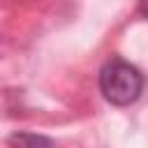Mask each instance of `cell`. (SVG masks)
Segmentation results:
<instances>
[{"label": "cell", "instance_id": "7a4b0ae2", "mask_svg": "<svg viewBox=\"0 0 148 148\" xmlns=\"http://www.w3.org/2000/svg\"><path fill=\"white\" fill-rule=\"evenodd\" d=\"M9 148H56V141L37 132H12L7 136Z\"/></svg>", "mask_w": 148, "mask_h": 148}, {"label": "cell", "instance_id": "3957f363", "mask_svg": "<svg viewBox=\"0 0 148 148\" xmlns=\"http://www.w3.org/2000/svg\"><path fill=\"white\" fill-rule=\"evenodd\" d=\"M139 14L148 18V2H141V5H139Z\"/></svg>", "mask_w": 148, "mask_h": 148}, {"label": "cell", "instance_id": "6da1fadb", "mask_svg": "<svg viewBox=\"0 0 148 148\" xmlns=\"http://www.w3.org/2000/svg\"><path fill=\"white\" fill-rule=\"evenodd\" d=\"M143 83L141 69L123 58H111L99 67V92L113 106L134 104L143 92Z\"/></svg>", "mask_w": 148, "mask_h": 148}]
</instances>
